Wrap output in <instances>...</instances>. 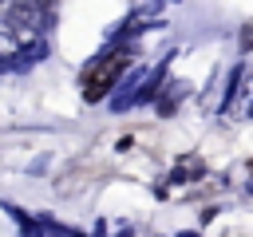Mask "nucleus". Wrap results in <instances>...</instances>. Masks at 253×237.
<instances>
[{
	"instance_id": "nucleus-1",
	"label": "nucleus",
	"mask_w": 253,
	"mask_h": 237,
	"mask_svg": "<svg viewBox=\"0 0 253 237\" xmlns=\"http://www.w3.org/2000/svg\"><path fill=\"white\" fill-rule=\"evenodd\" d=\"M126 63H130L126 51H103L95 63H87V71H83V79H79L83 99H87V103H99V99L119 83V75L126 71Z\"/></svg>"
},
{
	"instance_id": "nucleus-2",
	"label": "nucleus",
	"mask_w": 253,
	"mask_h": 237,
	"mask_svg": "<svg viewBox=\"0 0 253 237\" xmlns=\"http://www.w3.org/2000/svg\"><path fill=\"white\" fill-rule=\"evenodd\" d=\"M8 24H12V28L40 24V4H32V0H16V4H8Z\"/></svg>"
},
{
	"instance_id": "nucleus-3",
	"label": "nucleus",
	"mask_w": 253,
	"mask_h": 237,
	"mask_svg": "<svg viewBox=\"0 0 253 237\" xmlns=\"http://www.w3.org/2000/svg\"><path fill=\"white\" fill-rule=\"evenodd\" d=\"M241 47H253V24H249V28L241 32Z\"/></svg>"
},
{
	"instance_id": "nucleus-4",
	"label": "nucleus",
	"mask_w": 253,
	"mask_h": 237,
	"mask_svg": "<svg viewBox=\"0 0 253 237\" xmlns=\"http://www.w3.org/2000/svg\"><path fill=\"white\" fill-rule=\"evenodd\" d=\"M0 4H16V0H0Z\"/></svg>"
},
{
	"instance_id": "nucleus-5",
	"label": "nucleus",
	"mask_w": 253,
	"mask_h": 237,
	"mask_svg": "<svg viewBox=\"0 0 253 237\" xmlns=\"http://www.w3.org/2000/svg\"><path fill=\"white\" fill-rule=\"evenodd\" d=\"M249 170H253V162H249Z\"/></svg>"
}]
</instances>
